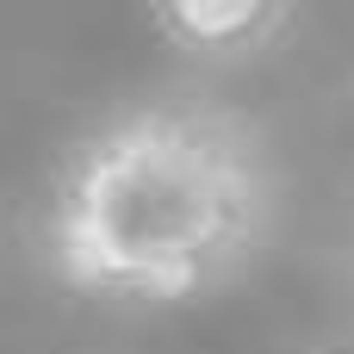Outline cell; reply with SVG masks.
Wrapping results in <instances>:
<instances>
[{"instance_id": "2", "label": "cell", "mask_w": 354, "mask_h": 354, "mask_svg": "<svg viewBox=\"0 0 354 354\" xmlns=\"http://www.w3.org/2000/svg\"><path fill=\"white\" fill-rule=\"evenodd\" d=\"M292 25H299V6L286 0H180L149 12V31L193 62H255Z\"/></svg>"}, {"instance_id": "1", "label": "cell", "mask_w": 354, "mask_h": 354, "mask_svg": "<svg viewBox=\"0 0 354 354\" xmlns=\"http://www.w3.org/2000/svg\"><path fill=\"white\" fill-rule=\"evenodd\" d=\"M280 218L268 131L205 93L143 100L93 124L44 212L62 286L112 305H193L255 268Z\"/></svg>"}]
</instances>
